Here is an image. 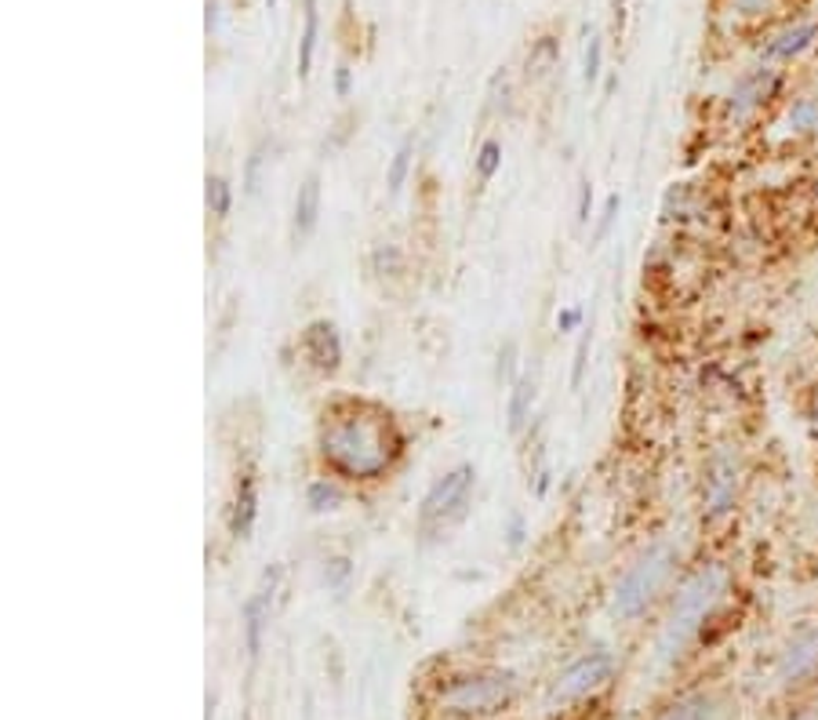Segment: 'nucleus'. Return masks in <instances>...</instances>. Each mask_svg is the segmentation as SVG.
Returning <instances> with one entry per match:
<instances>
[{
	"label": "nucleus",
	"instance_id": "obj_33",
	"mask_svg": "<svg viewBox=\"0 0 818 720\" xmlns=\"http://www.w3.org/2000/svg\"><path fill=\"white\" fill-rule=\"evenodd\" d=\"M506 542H510V550H520L524 546V517L513 513L510 525H506Z\"/></svg>",
	"mask_w": 818,
	"mask_h": 720
},
{
	"label": "nucleus",
	"instance_id": "obj_10",
	"mask_svg": "<svg viewBox=\"0 0 818 720\" xmlns=\"http://www.w3.org/2000/svg\"><path fill=\"white\" fill-rule=\"evenodd\" d=\"M277 586H280V564H273L263 571V579H258V586L252 590V597L244 601V648L252 659H258V652H263V637L269 629V615H273V601H277Z\"/></svg>",
	"mask_w": 818,
	"mask_h": 720
},
{
	"label": "nucleus",
	"instance_id": "obj_11",
	"mask_svg": "<svg viewBox=\"0 0 818 720\" xmlns=\"http://www.w3.org/2000/svg\"><path fill=\"white\" fill-rule=\"evenodd\" d=\"M302 353L317 371L334 375L342 368V335L331 320H309L302 328Z\"/></svg>",
	"mask_w": 818,
	"mask_h": 720
},
{
	"label": "nucleus",
	"instance_id": "obj_21",
	"mask_svg": "<svg viewBox=\"0 0 818 720\" xmlns=\"http://www.w3.org/2000/svg\"><path fill=\"white\" fill-rule=\"evenodd\" d=\"M204 208H208V215H215V219H226L233 211V186L226 176L204 179Z\"/></svg>",
	"mask_w": 818,
	"mask_h": 720
},
{
	"label": "nucleus",
	"instance_id": "obj_36",
	"mask_svg": "<svg viewBox=\"0 0 818 720\" xmlns=\"http://www.w3.org/2000/svg\"><path fill=\"white\" fill-rule=\"evenodd\" d=\"M612 8H615V22L623 27V19H626V0H612Z\"/></svg>",
	"mask_w": 818,
	"mask_h": 720
},
{
	"label": "nucleus",
	"instance_id": "obj_19",
	"mask_svg": "<svg viewBox=\"0 0 818 720\" xmlns=\"http://www.w3.org/2000/svg\"><path fill=\"white\" fill-rule=\"evenodd\" d=\"M412 168H415V135H404L401 146H396L393 157H390V168H386V186H390L393 197L404 190L407 179H412Z\"/></svg>",
	"mask_w": 818,
	"mask_h": 720
},
{
	"label": "nucleus",
	"instance_id": "obj_20",
	"mask_svg": "<svg viewBox=\"0 0 818 720\" xmlns=\"http://www.w3.org/2000/svg\"><path fill=\"white\" fill-rule=\"evenodd\" d=\"M306 506L309 513H331L342 506V488L331 477H314L306 484Z\"/></svg>",
	"mask_w": 818,
	"mask_h": 720
},
{
	"label": "nucleus",
	"instance_id": "obj_9",
	"mask_svg": "<svg viewBox=\"0 0 818 720\" xmlns=\"http://www.w3.org/2000/svg\"><path fill=\"white\" fill-rule=\"evenodd\" d=\"M775 677L786 688H800L818 677V626H804L783 644L775 663Z\"/></svg>",
	"mask_w": 818,
	"mask_h": 720
},
{
	"label": "nucleus",
	"instance_id": "obj_5",
	"mask_svg": "<svg viewBox=\"0 0 818 720\" xmlns=\"http://www.w3.org/2000/svg\"><path fill=\"white\" fill-rule=\"evenodd\" d=\"M474 484H477V469L469 463H458L448 469V474H440L423 495V506H418V528L429 536V531H440V528L455 525V520H463Z\"/></svg>",
	"mask_w": 818,
	"mask_h": 720
},
{
	"label": "nucleus",
	"instance_id": "obj_7",
	"mask_svg": "<svg viewBox=\"0 0 818 720\" xmlns=\"http://www.w3.org/2000/svg\"><path fill=\"white\" fill-rule=\"evenodd\" d=\"M739 488H742V466L739 455L731 448L713 452V458L705 463V480H702V517L716 525L724 520L739 502Z\"/></svg>",
	"mask_w": 818,
	"mask_h": 720
},
{
	"label": "nucleus",
	"instance_id": "obj_2",
	"mask_svg": "<svg viewBox=\"0 0 818 720\" xmlns=\"http://www.w3.org/2000/svg\"><path fill=\"white\" fill-rule=\"evenodd\" d=\"M727 586H731V575H727L724 564L699 568L695 575L677 590L673 607H669L659 637H655V659H659L662 666L680 663V655L702 637V626L713 618L716 604L724 601Z\"/></svg>",
	"mask_w": 818,
	"mask_h": 720
},
{
	"label": "nucleus",
	"instance_id": "obj_3",
	"mask_svg": "<svg viewBox=\"0 0 818 720\" xmlns=\"http://www.w3.org/2000/svg\"><path fill=\"white\" fill-rule=\"evenodd\" d=\"M677 564H680V553L673 542L662 539V542L648 546V550L623 571V579H618L612 590V615L618 623H637V618L659 601V593L669 586Z\"/></svg>",
	"mask_w": 818,
	"mask_h": 720
},
{
	"label": "nucleus",
	"instance_id": "obj_18",
	"mask_svg": "<svg viewBox=\"0 0 818 720\" xmlns=\"http://www.w3.org/2000/svg\"><path fill=\"white\" fill-rule=\"evenodd\" d=\"M317 36H320V8H317V0H302V33H299V77L302 81L314 73Z\"/></svg>",
	"mask_w": 818,
	"mask_h": 720
},
{
	"label": "nucleus",
	"instance_id": "obj_14",
	"mask_svg": "<svg viewBox=\"0 0 818 720\" xmlns=\"http://www.w3.org/2000/svg\"><path fill=\"white\" fill-rule=\"evenodd\" d=\"M317 219H320V176H306L299 193H295V208H291V237L295 244L306 241L309 233L317 230Z\"/></svg>",
	"mask_w": 818,
	"mask_h": 720
},
{
	"label": "nucleus",
	"instance_id": "obj_8",
	"mask_svg": "<svg viewBox=\"0 0 818 720\" xmlns=\"http://www.w3.org/2000/svg\"><path fill=\"white\" fill-rule=\"evenodd\" d=\"M778 92H783V73L767 62V66L742 73V77L735 81V88H731L727 98H724V109H727L731 120L742 124V120H750L753 114H757V109H764L767 103H772Z\"/></svg>",
	"mask_w": 818,
	"mask_h": 720
},
{
	"label": "nucleus",
	"instance_id": "obj_31",
	"mask_svg": "<svg viewBox=\"0 0 818 720\" xmlns=\"http://www.w3.org/2000/svg\"><path fill=\"white\" fill-rule=\"evenodd\" d=\"M353 95V70L350 62H339L334 66V98H350Z\"/></svg>",
	"mask_w": 818,
	"mask_h": 720
},
{
	"label": "nucleus",
	"instance_id": "obj_27",
	"mask_svg": "<svg viewBox=\"0 0 818 720\" xmlns=\"http://www.w3.org/2000/svg\"><path fill=\"white\" fill-rule=\"evenodd\" d=\"M517 357H520V350H517V342L510 339L499 350V364H495V375H499V382H510V387H513V382L520 379L517 375Z\"/></svg>",
	"mask_w": 818,
	"mask_h": 720
},
{
	"label": "nucleus",
	"instance_id": "obj_32",
	"mask_svg": "<svg viewBox=\"0 0 818 720\" xmlns=\"http://www.w3.org/2000/svg\"><path fill=\"white\" fill-rule=\"evenodd\" d=\"M553 52H556V44L550 41V36H545V41H539V47H535V52H531V59H528V70L542 73L539 66H542V62H545V66H550V62H553Z\"/></svg>",
	"mask_w": 818,
	"mask_h": 720
},
{
	"label": "nucleus",
	"instance_id": "obj_30",
	"mask_svg": "<svg viewBox=\"0 0 818 720\" xmlns=\"http://www.w3.org/2000/svg\"><path fill=\"white\" fill-rule=\"evenodd\" d=\"M589 219H593V182H582L578 201H575V222L578 226H586Z\"/></svg>",
	"mask_w": 818,
	"mask_h": 720
},
{
	"label": "nucleus",
	"instance_id": "obj_24",
	"mask_svg": "<svg viewBox=\"0 0 818 720\" xmlns=\"http://www.w3.org/2000/svg\"><path fill=\"white\" fill-rule=\"evenodd\" d=\"M601 73H604V41L601 33H589L586 55H582V77H586V84H597Z\"/></svg>",
	"mask_w": 818,
	"mask_h": 720
},
{
	"label": "nucleus",
	"instance_id": "obj_6",
	"mask_svg": "<svg viewBox=\"0 0 818 720\" xmlns=\"http://www.w3.org/2000/svg\"><path fill=\"white\" fill-rule=\"evenodd\" d=\"M612 677H615V655L607 648L586 652V655H578V659L567 663L561 674L553 677L550 702L553 706L582 702V699H589V695H597L601 688L612 685Z\"/></svg>",
	"mask_w": 818,
	"mask_h": 720
},
{
	"label": "nucleus",
	"instance_id": "obj_35",
	"mask_svg": "<svg viewBox=\"0 0 818 720\" xmlns=\"http://www.w3.org/2000/svg\"><path fill=\"white\" fill-rule=\"evenodd\" d=\"M204 30L215 33L219 30V0H208V19H204Z\"/></svg>",
	"mask_w": 818,
	"mask_h": 720
},
{
	"label": "nucleus",
	"instance_id": "obj_13",
	"mask_svg": "<svg viewBox=\"0 0 818 720\" xmlns=\"http://www.w3.org/2000/svg\"><path fill=\"white\" fill-rule=\"evenodd\" d=\"M255 520H258V488H255V477L244 474L237 480V491H233L226 528H230V536L237 542H247V539H252V531H255Z\"/></svg>",
	"mask_w": 818,
	"mask_h": 720
},
{
	"label": "nucleus",
	"instance_id": "obj_34",
	"mask_svg": "<svg viewBox=\"0 0 818 720\" xmlns=\"http://www.w3.org/2000/svg\"><path fill=\"white\" fill-rule=\"evenodd\" d=\"M767 4H772V0H735V8L742 15H761V11H767Z\"/></svg>",
	"mask_w": 818,
	"mask_h": 720
},
{
	"label": "nucleus",
	"instance_id": "obj_15",
	"mask_svg": "<svg viewBox=\"0 0 818 720\" xmlns=\"http://www.w3.org/2000/svg\"><path fill=\"white\" fill-rule=\"evenodd\" d=\"M535 396H539V379L524 371V375H520L510 387V401H506V426H510V433H520L528 426L531 407H535Z\"/></svg>",
	"mask_w": 818,
	"mask_h": 720
},
{
	"label": "nucleus",
	"instance_id": "obj_1",
	"mask_svg": "<svg viewBox=\"0 0 818 720\" xmlns=\"http://www.w3.org/2000/svg\"><path fill=\"white\" fill-rule=\"evenodd\" d=\"M317 448L331 474L346 480H379L404 458V433L386 407L350 401L325 419Z\"/></svg>",
	"mask_w": 818,
	"mask_h": 720
},
{
	"label": "nucleus",
	"instance_id": "obj_12",
	"mask_svg": "<svg viewBox=\"0 0 818 720\" xmlns=\"http://www.w3.org/2000/svg\"><path fill=\"white\" fill-rule=\"evenodd\" d=\"M818 44V22L815 19H797L789 27L775 30L764 41V59L767 62H793L800 55H808L811 47Z\"/></svg>",
	"mask_w": 818,
	"mask_h": 720
},
{
	"label": "nucleus",
	"instance_id": "obj_4",
	"mask_svg": "<svg viewBox=\"0 0 818 720\" xmlns=\"http://www.w3.org/2000/svg\"><path fill=\"white\" fill-rule=\"evenodd\" d=\"M517 695V677L506 674V669H488V674H463L452 677L440 691V702L448 706L452 713H466V717H485V713H499L513 702Z\"/></svg>",
	"mask_w": 818,
	"mask_h": 720
},
{
	"label": "nucleus",
	"instance_id": "obj_16",
	"mask_svg": "<svg viewBox=\"0 0 818 720\" xmlns=\"http://www.w3.org/2000/svg\"><path fill=\"white\" fill-rule=\"evenodd\" d=\"M659 720H721V702L710 691H691L673 706H666Z\"/></svg>",
	"mask_w": 818,
	"mask_h": 720
},
{
	"label": "nucleus",
	"instance_id": "obj_26",
	"mask_svg": "<svg viewBox=\"0 0 818 720\" xmlns=\"http://www.w3.org/2000/svg\"><path fill=\"white\" fill-rule=\"evenodd\" d=\"M589 346H593V331L582 328V339L575 346V360H572V390L582 387V379H586V368H589Z\"/></svg>",
	"mask_w": 818,
	"mask_h": 720
},
{
	"label": "nucleus",
	"instance_id": "obj_17",
	"mask_svg": "<svg viewBox=\"0 0 818 720\" xmlns=\"http://www.w3.org/2000/svg\"><path fill=\"white\" fill-rule=\"evenodd\" d=\"M783 128L793 139H811L818 135V95H800L786 106Z\"/></svg>",
	"mask_w": 818,
	"mask_h": 720
},
{
	"label": "nucleus",
	"instance_id": "obj_37",
	"mask_svg": "<svg viewBox=\"0 0 818 720\" xmlns=\"http://www.w3.org/2000/svg\"><path fill=\"white\" fill-rule=\"evenodd\" d=\"M811 415H815V437H818V396H815V412Z\"/></svg>",
	"mask_w": 818,
	"mask_h": 720
},
{
	"label": "nucleus",
	"instance_id": "obj_28",
	"mask_svg": "<svg viewBox=\"0 0 818 720\" xmlns=\"http://www.w3.org/2000/svg\"><path fill=\"white\" fill-rule=\"evenodd\" d=\"M618 208H623V197L612 193V197H607V201H604V211H601V219H597V230H593V241H604V237H607V230L615 226Z\"/></svg>",
	"mask_w": 818,
	"mask_h": 720
},
{
	"label": "nucleus",
	"instance_id": "obj_25",
	"mask_svg": "<svg viewBox=\"0 0 818 720\" xmlns=\"http://www.w3.org/2000/svg\"><path fill=\"white\" fill-rule=\"evenodd\" d=\"M350 575H353V564L350 557H331V561H325V586L342 593L346 586H350Z\"/></svg>",
	"mask_w": 818,
	"mask_h": 720
},
{
	"label": "nucleus",
	"instance_id": "obj_38",
	"mask_svg": "<svg viewBox=\"0 0 818 720\" xmlns=\"http://www.w3.org/2000/svg\"><path fill=\"white\" fill-rule=\"evenodd\" d=\"M266 8H277V0H266Z\"/></svg>",
	"mask_w": 818,
	"mask_h": 720
},
{
	"label": "nucleus",
	"instance_id": "obj_29",
	"mask_svg": "<svg viewBox=\"0 0 818 720\" xmlns=\"http://www.w3.org/2000/svg\"><path fill=\"white\" fill-rule=\"evenodd\" d=\"M582 317H586L582 314V306H564V309H556L553 325L561 335H572V331H582Z\"/></svg>",
	"mask_w": 818,
	"mask_h": 720
},
{
	"label": "nucleus",
	"instance_id": "obj_39",
	"mask_svg": "<svg viewBox=\"0 0 818 720\" xmlns=\"http://www.w3.org/2000/svg\"><path fill=\"white\" fill-rule=\"evenodd\" d=\"M815 197H818V182H815Z\"/></svg>",
	"mask_w": 818,
	"mask_h": 720
},
{
	"label": "nucleus",
	"instance_id": "obj_23",
	"mask_svg": "<svg viewBox=\"0 0 818 720\" xmlns=\"http://www.w3.org/2000/svg\"><path fill=\"white\" fill-rule=\"evenodd\" d=\"M474 171H477L480 182H491L495 176H499V171H502V142L499 139H485V142L477 146Z\"/></svg>",
	"mask_w": 818,
	"mask_h": 720
},
{
	"label": "nucleus",
	"instance_id": "obj_22",
	"mask_svg": "<svg viewBox=\"0 0 818 720\" xmlns=\"http://www.w3.org/2000/svg\"><path fill=\"white\" fill-rule=\"evenodd\" d=\"M266 165H269V139H258L252 146V153H247V160H244V197H255L258 193Z\"/></svg>",
	"mask_w": 818,
	"mask_h": 720
}]
</instances>
